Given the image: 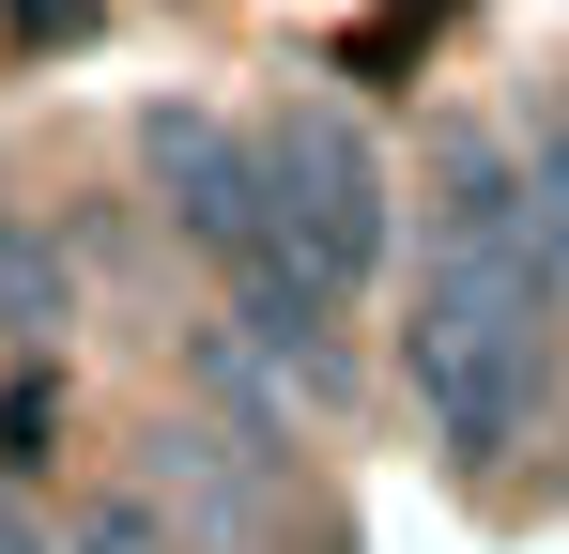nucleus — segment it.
Instances as JSON below:
<instances>
[{
  "label": "nucleus",
  "mask_w": 569,
  "mask_h": 554,
  "mask_svg": "<svg viewBox=\"0 0 569 554\" xmlns=\"http://www.w3.org/2000/svg\"><path fill=\"white\" fill-rule=\"evenodd\" d=\"M555 263H477V247H416V324H400V369H416V416L462 477H508L523 432H539V369H555Z\"/></svg>",
  "instance_id": "f257e3e1"
},
{
  "label": "nucleus",
  "mask_w": 569,
  "mask_h": 554,
  "mask_svg": "<svg viewBox=\"0 0 569 554\" xmlns=\"http://www.w3.org/2000/svg\"><path fill=\"white\" fill-rule=\"evenodd\" d=\"M262 170H278V247H308L339 293H370V263H385V155H370V123L355 108H278L262 123Z\"/></svg>",
  "instance_id": "f03ea898"
},
{
  "label": "nucleus",
  "mask_w": 569,
  "mask_h": 554,
  "mask_svg": "<svg viewBox=\"0 0 569 554\" xmlns=\"http://www.w3.org/2000/svg\"><path fill=\"white\" fill-rule=\"evenodd\" d=\"M139 170L170 185V216H186L216 263H247V247L278 231V170H262V139H231L216 108H154V123H139Z\"/></svg>",
  "instance_id": "7ed1b4c3"
},
{
  "label": "nucleus",
  "mask_w": 569,
  "mask_h": 554,
  "mask_svg": "<svg viewBox=\"0 0 569 554\" xmlns=\"http://www.w3.org/2000/svg\"><path fill=\"white\" fill-rule=\"evenodd\" d=\"M154 508L186 524V554H262L278 540V447L170 416V432H154Z\"/></svg>",
  "instance_id": "20e7f679"
},
{
  "label": "nucleus",
  "mask_w": 569,
  "mask_h": 554,
  "mask_svg": "<svg viewBox=\"0 0 569 554\" xmlns=\"http://www.w3.org/2000/svg\"><path fill=\"white\" fill-rule=\"evenodd\" d=\"M62 324H78V263L0 200V339H62Z\"/></svg>",
  "instance_id": "39448f33"
},
{
  "label": "nucleus",
  "mask_w": 569,
  "mask_h": 554,
  "mask_svg": "<svg viewBox=\"0 0 569 554\" xmlns=\"http://www.w3.org/2000/svg\"><path fill=\"white\" fill-rule=\"evenodd\" d=\"M78 554H170V508L154 493H93L78 508Z\"/></svg>",
  "instance_id": "423d86ee"
},
{
  "label": "nucleus",
  "mask_w": 569,
  "mask_h": 554,
  "mask_svg": "<svg viewBox=\"0 0 569 554\" xmlns=\"http://www.w3.org/2000/svg\"><path fill=\"white\" fill-rule=\"evenodd\" d=\"M539 231H555V277H569V108L539 123Z\"/></svg>",
  "instance_id": "0eeeda50"
},
{
  "label": "nucleus",
  "mask_w": 569,
  "mask_h": 554,
  "mask_svg": "<svg viewBox=\"0 0 569 554\" xmlns=\"http://www.w3.org/2000/svg\"><path fill=\"white\" fill-rule=\"evenodd\" d=\"M47 416H62V400H47V385H16V400H0V462H47Z\"/></svg>",
  "instance_id": "6e6552de"
},
{
  "label": "nucleus",
  "mask_w": 569,
  "mask_h": 554,
  "mask_svg": "<svg viewBox=\"0 0 569 554\" xmlns=\"http://www.w3.org/2000/svg\"><path fill=\"white\" fill-rule=\"evenodd\" d=\"M0 554H78V540H47V524H31V508L0 493Z\"/></svg>",
  "instance_id": "1a4fd4ad"
}]
</instances>
